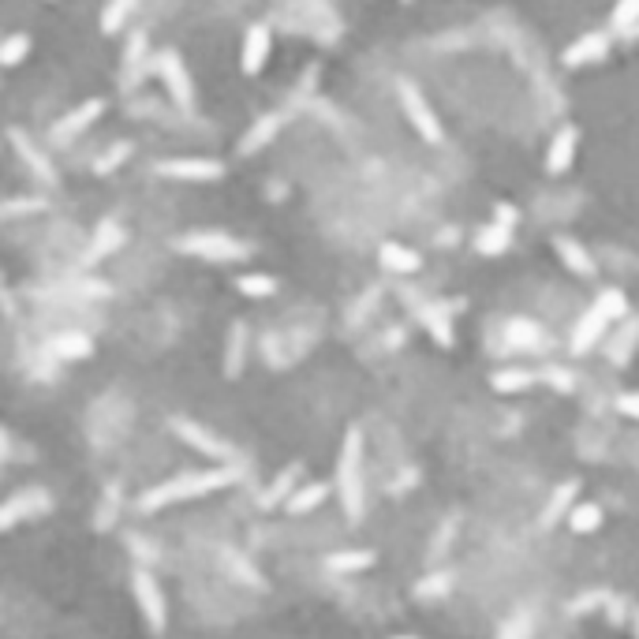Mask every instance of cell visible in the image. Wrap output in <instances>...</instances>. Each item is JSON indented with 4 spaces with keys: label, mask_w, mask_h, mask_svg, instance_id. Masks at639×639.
<instances>
[{
    "label": "cell",
    "mask_w": 639,
    "mask_h": 639,
    "mask_svg": "<svg viewBox=\"0 0 639 639\" xmlns=\"http://www.w3.org/2000/svg\"><path fill=\"white\" fill-rule=\"evenodd\" d=\"M378 561V557L371 553V550H340V553H330L326 557V569L330 572H363V569H371Z\"/></svg>",
    "instance_id": "25"
},
{
    "label": "cell",
    "mask_w": 639,
    "mask_h": 639,
    "mask_svg": "<svg viewBox=\"0 0 639 639\" xmlns=\"http://www.w3.org/2000/svg\"><path fill=\"white\" fill-rule=\"evenodd\" d=\"M553 247H557V255H561V262H565L572 273H580V277H594V273H598L594 258L587 255V247L580 244V239H572V236H557V239H553Z\"/></svg>",
    "instance_id": "21"
},
{
    "label": "cell",
    "mask_w": 639,
    "mask_h": 639,
    "mask_svg": "<svg viewBox=\"0 0 639 639\" xmlns=\"http://www.w3.org/2000/svg\"><path fill=\"white\" fill-rule=\"evenodd\" d=\"M30 49H34L30 34H12V37H5V42H0V68L23 64V60L30 57Z\"/></svg>",
    "instance_id": "33"
},
{
    "label": "cell",
    "mask_w": 639,
    "mask_h": 639,
    "mask_svg": "<svg viewBox=\"0 0 639 639\" xmlns=\"http://www.w3.org/2000/svg\"><path fill=\"white\" fill-rule=\"evenodd\" d=\"M512 221H516V214L508 206H501L498 210V221H490V228H483V236H478V251H483V255L508 251V244H512Z\"/></svg>",
    "instance_id": "17"
},
{
    "label": "cell",
    "mask_w": 639,
    "mask_h": 639,
    "mask_svg": "<svg viewBox=\"0 0 639 639\" xmlns=\"http://www.w3.org/2000/svg\"><path fill=\"white\" fill-rule=\"evenodd\" d=\"M131 587H135V602H139V613H142L146 628H150L153 635H162V632L169 628V606H165V591H162V583H157L153 572L139 569L135 580H131Z\"/></svg>",
    "instance_id": "6"
},
{
    "label": "cell",
    "mask_w": 639,
    "mask_h": 639,
    "mask_svg": "<svg viewBox=\"0 0 639 639\" xmlns=\"http://www.w3.org/2000/svg\"><path fill=\"white\" fill-rule=\"evenodd\" d=\"M236 483V467H206V471H187V475H176L169 483L153 487L139 498V508L142 512H157L165 505H176V501H194V498H206V494H217L225 487Z\"/></svg>",
    "instance_id": "1"
},
{
    "label": "cell",
    "mask_w": 639,
    "mask_h": 639,
    "mask_svg": "<svg viewBox=\"0 0 639 639\" xmlns=\"http://www.w3.org/2000/svg\"><path fill=\"white\" fill-rule=\"evenodd\" d=\"M236 292L247 299H266L277 292V281L269 273H244V277H236Z\"/></svg>",
    "instance_id": "31"
},
{
    "label": "cell",
    "mask_w": 639,
    "mask_h": 639,
    "mask_svg": "<svg viewBox=\"0 0 639 639\" xmlns=\"http://www.w3.org/2000/svg\"><path fill=\"white\" fill-rule=\"evenodd\" d=\"M8 445H12V442H8V430L0 426V467H5V460H8Z\"/></svg>",
    "instance_id": "42"
},
{
    "label": "cell",
    "mask_w": 639,
    "mask_h": 639,
    "mask_svg": "<svg viewBox=\"0 0 639 639\" xmlns=\"http://www.w3.org/2000/svg\"><path fill=\"white\" fill-rule=\"evenodd\" d=\"M176 251L191 255V258H206V262H244L251 255V247L244 239H236L228 232H187L176 239Z\"/></svg>",
    "instance_id": "4"
},
{
    "label": "cell",
    "mask_w": 639,
    "mask_h": 639,
    "mask_svg": "<svg viewBox=\"0 0 639 639\" xmlns=\"http://www.w3.org/2000/svg\"><path fill=\"white\" fill-rule=\"evenodd\" d=\"M610 57V34H583L580 42H572L565 49V64L569 68H583V64H598V60H606Z\"/></svg>",
    "instance_id": "16"
},
{
    "label": "cell",
    "mask_w": 639,
    "mask_h": 639,
    "mask_svg": "<svg viewBox=\"0 0 639 639\" xmlns=\"http://www.w3.org/2000/svg\"><path fill=\"white\" fill-rule=\"evenodd\" d=\"M128 157H131V142H120V150H109V153L101 157V162H98L94 169H98V176H105L109 169H116V165H124Z\"/></svg>",
    "instance_id": "38"
},
{
    "label": "cell",
    "mask_w": 639,
    "mask_h": 639,
    "mask_svg": "<svg viewBox=\"0 0 639 639\" xmlns=\"http://www.w3.org/2000/svg\"><path fill=\"white\" fill-rule=\"evenodd\" d=\"M299 478H303V467H299V464H288L285 471H277V478L269 483V490L258 498L262 508H277L281 501H288V498L299 490Z\"/></svg>",
    "instance_id": "20"
},
{
    "label": "cell",
    "mask_w": 639,
    "mask_h": 639,
    "mask_svg": "<svg viewBox=\"0 0 639 639\" xmlns=\"http://www.w3.org/2000/svg\"><path fill=\"white\" fill-rule=\"evenodd\" d=\"M632 628H635V639H639V610L632 613Z\"/></svg>",
    "instance_id": "43"
},
{
    "label": "cell",
    "mask_w": 639,
    "mask_h": 639,
    "mask_svg": "<svg viewBox=\"0 0 639 639\" xmlns=\"http://www.w3.org/2000/svg\"><path fill=\"white\" fill-rule=\"evenodd\" d=\"M120 247H124V225L112 221V217H105V221L94 228V236H90L87 255H83V266H98L101 258H109V255L120 251Z\"/></svg>",
    "instance_id": "14"
},
{
    "label": "cell",
    "mask_w": 639,
    "mask_h": 639,
    "mask_svg": "<svg viewBox=\"0 0 639 639\" xmlns=\"http://www.w3.org/2000/svg\"><path fill=\"white\" fill-rule=\"evenodd\" d=\"M157 176L183 183H217L225 176V165L217 157H165V162H157Z\"/></svg>",
    "instance_id": "8"
},
{
    "label": "cell",
    "mask_w": 639,
    "mask_h": 639,
    "mask_svg": "<svg viewBox=\"0 0 639 639\" xmlns=\"http://www.w3.org/2000/svg\"><path fill=\"white\" fill-rule=\"evenodd\" d=\"M423 326L430 330V337H434L437 344H442V348L453 344V322H449V310H445L442 303L423 307Z\"/></svg>",
    "instance_id": "26"
},
{
    "label": "cell",
    "mask_w": 639,
    "mask_h": 639,
    "mask_svg": "<svg viewBox=\"0 0 639 639\" xmlns=\"http://www.w3.org/2000/svg\"><path fill=\"white\" fill-rule=\"evenodd\" d=\"M142 57H146V34H135L131 46H128V60H124V79H128V83H135V79H139Z\"/></svg>",
    "instance_id": "35"
},
{
    "label": "cell",
    "mask_w": 639,
    "mask_h": 639,
    "mask_svg": "<svg viewBox=\"0 0 639 639\" xmlns=\"http://www.w3.org/2000/svg\"><path fill=\"white\" fill-rule=\"evenodd\" d=\"M135 8H139V0H105V8H101V30H105V34L124 30V23L131 19Z\"/></svg>",
    "instance_id": "29"
},
{
    "label": "cell",
    "mask_w": 639,
    "mask_h": 639,
    "mask_svg": "<svg viewBox=\"0 0 639 639\" xmlns=\"http://www.w3.org/2000/svg\"><path fill=\"white\" fill-rule=\"evenodd\" d=\"M624 314H628L624 292H621V288H606L602 296H598V299L587 307V314L580 318V326H576V333H572V355H587L598 340L606 337L610 322H617V318H624Z\"/></svg>",
    "instance_id": "3"
},
{
    "label": "cell",
    "mask_w": 639,
    "mask_h": 639,
    "mask_svg": "<svg viewBox=\"0 0 639 639\" xmlns=\"http://www.w3.org/2000/svg\"><path fill=\"white\" fill-rule=\"evenodd\" d=\"M277 128H281V116H262L258 124L244 135V142H239V153H255V150H262V146L277 135Z\"/></svg>",
    "instance_id": "30"
},
{
    "label": "cell",
    "mask_w": 639,
    "mask_h": 639,
    "mask_svg": "<svg viewBox=\"0 0 639 639\" xmlns=\"http://www.w3.org/2000/svg\"><path fill=\"white\" fill-rule=\"evenodd\" d=\"M12 146H16V153H19V162L42 180V183H57V169H53V162H49V153L42 150V146H34L23 131H12Z\"/></svg>",
    "instance_id": "15"
},
{
    "label": "cell",
    "mask_w": 639,
    "mask_h": 639,
    "mask_svg": "<svg viewBox=\"0 0 639 639\" xmlns=\"http://www.w3.org/2000/svg\"><path fill=\"white\" fill-rule=\"evenodd\" d=\"M396 98H401V109L408 116V124L415 128V135L426 142V146H442L445 142V128H442V120H437V112L430 109V101L423 98V90L415 83H401V90H396Z\"/></svg>",
    "instance_id": "5"
},
{
    "label": "cell",
    "mask_w": 639,
    "mask_h": 639,
    "mask_svg": "<svg viewBox=\"0 0 639 639\" xmlns=\"http://www.w3.org/2000/svg\"><path fill=\"white\" fill-rule=\"evenodd\" d=\"M508 340L512 344H524V348H539L542 333L535 322H528V318H516V322H508Z\"/></svg>",
    "instance_id": "34"
},
{
    "label": "cell",
    "mask_w": 639,
    "mask_h": 639,
    "mask_svg": "<svg viewBox=\"0 0 639 639\" xmlns=\"http://www.w3.org/2000/svg\"><path fill=\"white\" fill-rule=\"evenodd\" d=\"M542 382L553 385V389H561V393H572V389H576V378H572L565 367H550V371L542 374Z\"/></svg>",
    "instance_id": "40"
},
{
    "label": "cell",
    "mask_w": 639,
    "mask_h": 639,
    "mask_svg": "<svg viewBox=\"0 0 639 639\" xmlns=\"http://www.w3.org/2000/svg\"><path fill=\"white\" fill-rule=\"evenodd\" d=\"M528 632H531V617H528V613H516V617H508V621L501 624L498 639H528Z\"/></svg>",
    "instance_id": "36"
},
{
    "label": "cell",
    "mask_w": 639,
    "mask_h": 639,
    "mask_svg": "<svg viewBox=\"0 0 639 639\" xmlns=\"http://www.w3.org/2000/svg\"><path fill=\"white\" fill-rule=\"evenodd\" d=\"M105 112V101L101 98H90L83 105H75L68 116L57 120V128H53V142H71L75 135H83L90 124H98V116Z\"/></svg>",
    "instance_id": "12"
},
{
    "label": "cell",
    "mask_w": 639,
    "mask_h": 639,
    "mask_svg": "<svg viewBox=\"0 0 639 639\" xmlns=\"http://www.w3.org/2000/svg\"><path fill=\"white\" fill-rule=\"evenodd\" d=\"M49 355L53 359H64V363H75V359H90L94 355V340L79 330H64L49 340Z\"/></svg>",
    "instance_id": "18"
},
{
    "label": "cell",
    "mask_w": 639,
    "mask_h": 639,
    "mask_svg": "<svg viewBox=\"0 0 639 639\" xmlns=\"http://www.w3.org/2000/svg\"><path fill=\"white\" fill-rule=\"evenodd\" d=\"M576 494H580V487L576 483H561L553 494H550V501L542 505V512H539V528H553V524H561L565 516L572 512V505H576Z\"/></svg>",
    "instance_id": "19"
},
{
    "label": "cell",
    "mask_w": 639,
    "mask_h": 639,
    "mask_svg": "<svg viewBox=\"0 0 639 639\" xmlns=\"http://www.w3.org/2000/svg\"><path fill=\"white\" fill-rule=\"evenodd\" d=\"M617 30L639 23V0H617V8H613V19H610Z\"/></svg>",
    "instance_id": "37"
},
{
    "label": "cell",
    "mask_w": 639,
    "mask_h": 639,
    "mask_svg": "<svg viewBox=\"0 0 639 639\" xmlns=\"http://www.w3.org/2000/svg\"><path fill=\"white\" fill-rule=\"evenodd\" d=\"M247 363V326L232 322L228 330V344H225V378H239Z\"/></svg>",
    "instance_id": "22"
},
{
    "label": "cell",
    "mask_w": 639,
    "mask_h": 639,
    "mask_svg": "<svg viewBox=\"0 0 639 639\" xmlns=\"http://www.w3.org/2000/svg\"><path fill=\"white\" fill-rule=\"evenodd\" d=\"M37 210H46L42 198H16V203H5L0 206V217H16V214H37Z\"/></svg>",
    "instance_id": "39"
},
{
    "label": "cell",
    "mask_w": 639,
    "mask_h": 639,
    "mask_svg": "<svg viewBox=\"0 0 639 639\" xmlns=\"http://www.w3.org/2000/svg\"><path fill=\"white\" fill-rule=\"evenodd\" d=\"M393 639H415V635H393Z\"/></svg>",
    "instance_id": "44"
},
{
    "label": "cell",
    "mask_w": 639,
    "mask_h": 639,
    "mask_svg": "<svg viewBox=\"0 0 639 639\" xmlns=\"http://www.w3.org/2000/svg\"><path fill=\"white\" fill-rule=\"evenodd\" d=\"M617 412L628 419H639V393H621L617 396Z\"/></svg>",
    "instance_id": "41"
},
{
    "label": "cell",
    "mask_w": 639,
    "mask_h": 639,
    "mask_svg": "<svg viewBox=\"0 0 639 639\" xmlns=\"http://www.w3.org/2000/svg\"><path fill=\"white\" fill-rule=\"evenodd\" d=\"M173 430L183 437L191 449H198V453L210 456V460H221V464H232L236 460V449L225 442V437H217L214 430H206V426H198L191 419H173Z\"/></svg>",
    "instance_id": "10"
},
{
    "label": "cell",
    "mask_w": 639,
    "mask_h": 639,
    "mask_svg": "<svg viewBox=\"0 0 639 639\" xmlns=\"http://www.w3.org/2000/svg\"><path fill=\"white\" fill-rule=\"evenodd\" d=\"M635 348H639V318H624V326L613 333V340L606 344V355L613 359L617 367H624L628 359L635 355Z\"/></svg>",
    "instance_id": "23"
},
{
    "label": "cell",
    "mask_w": 639,
    "mask_h": 639,
    "mask_svg": "<svg viewBox=\"0 0 639 639\" xmlns=\"http://www.w3.org/2000/svg\"><path fill=\"white\" fill-rule=\"evenodd\" d=\"M330 498V487L326 483H303L285 505H288V512L292 516H303V512H310V508H318V505H322Z\"/></svg>",
    "instance_id": "28"
},
{
    "label": "cell",
    "mask_w": 639,
    "mask_h": 639,
    "mask_svg": "<svg viewBox=\"0 0 639 639\" xmlns=\"http://www.w3.org/2000/svg\"><path fill=\"white\" fill-rule=\"evenodd\" d=\"M49 508H53L49 490H42V487L19 490L8 501H0V531H8L16 524H23V520H34V516H46Z\"/></svg>",
    "instance_id": "9"
},
{
    "label": "cell",
    "mask_w": 639,
    "mask_h": 639,
    "mask_svg": "<svg viewBox=\"0 0 639 639\" xmlns=\"http://www.w3.org/2000/svg\"><path fill=\"white\" fill-rule=\"evenodd\" d=\"M337 498L351 524L363 520L367 508V490H363V430L351 426L344 434V445L337 456Z\"/></svg>",
    "instance_id": "2"
},
{
    "label": "cell",
    "mask_w": 639,
    "mask_h": 639,
    "mask_svg": "<svg viewBox=\"0 0 639 639\" xmlns=\"http://www.w3.org/2000/svg\"><path fill=\"white\" fill-rule=\"evenodd\" d=\"M565 520H569V528H572L576 535H591V531L602 528V508H598L594 501H576Z\"/></svg>",
    "instance_id": "27"
},
{
    "label": "cell",
    "mask_w": 639,
    "mask_h": 639,
    "mask_svg": "<svg viewBox=\"0 0 639 639\" xmlns=\"http://www.w3.org/2000/svg\"><path fill=\"white\" fill-rule=\"evenodd\" d=\"M269 49H273V34L266 23H255L247 26L244 34V49H239V68H244V75H258L269 60Z\"/></svg>",
    "instance_id": "13"
},
{
    "label": "cell",
    "mask_w": 639,
    "mask_h": 639,
    "mask_svg": "<svg viewBox=\"0 0 639 639\" xmlns=\"http://www.w3.org/2000/svg\"><path fill=\"white\" fill-rule=\"evenodd\" d=\"M153 64H157V75H162L169 98L176 101V109L180 112H194V83H191V71H187L183 57L176 49H162Z\"/></svg>",
    "instance_id": "7"
},
{
    "label": "cell",
    "mask_w": 639,
    "mask_h": 639,
    "mask_svg": "<svg viewBox=\"0 0 639 639\" xmlns=\"http://www.w3.org/2000/svg\"><path fill=\"white\" fill-rule=\"evenodd\" d=\"M490 385H494L498 393H524V389L535 385V374H531V371H520V367H505V371H498V374L490 378Z\"/></svg>",
    "instance_id": "32"
},
{
    "label": "cell",
    "mask_w": 639,
    "mask_h": 639,
    "mask_svg": "<svg viewBox=\"0 0 639 639\" xmlns=\"http://www.w3.org/2000/svg\"><path fill=\"white\" fill-rule=\"evenodd\" d=\"M378 262L389 269V273H415L419 266H423V258L412 251V247H404V244H382V251H378Z\"/></svg>",
    "instance_id": "24"
},
{
    "label": "cell",
    "mask_w": 639,
    "mask_h": 639,
    "mask_svg": "<svg viewBox=\"0 0 639 639\" xmlns=\"http://www.w3.org/2000/svg\"><path fill=\"white\" fill-rule=\"evenodd\" d=\"M576 150H580V128L576 124H565L550 139V150H546V173L550 176H565L576 162Z\"/></svg>",
    "instance_id": "11"
}]
</instances>
